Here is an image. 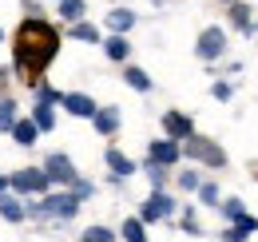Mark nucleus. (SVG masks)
<instances>
[{
  "instance_id": "nucleus-1",
  "label": "nucleus",
  "mask_w": 258,
  "mask_h": 242,
  "mask_svg": "<svg viewBox=\"0 0 258 242\" xmlns=\"http://www.w3.org/2000/svg\"><path fill=\"white\" fill-rule=\"evenodd\" d=\"M60 52V32L52 28L44 16H28L20 32H16V44H12V72L24 76V84H40V72L56 60Z\"/></svg>"
},
{
  "instance_id": "nucleus-2",
  "label": "nucleus",
  "mask_w": 258,
  "mask_h": 242,
  "mask_svg": "<svg viewBox=\"0 0 258 242\" xmlns=\"http://www.w3.org/2000/svg\"><path fill=\"white\" fill-rule=\"evenodd\" d=\"M80 199L72 195V191H48L40 203H28V214H36V218H60V222H68V218H76L80 214Z\"/></svg>"
},
{
  "instance_id": "nucleus-3",
  "label": "nucleus",
  "mask_w": 258,
  "mask_h": 242,
  "mask_svg": "<svg viewBox=\"0 0 258 242\" xmlns=\"http://www.w3.org/2000/svg\"><path fill=\"white\" fill-rule=\"evenodd\" d=\"M179 151L187 155L191 163H203V167H211V171H223V167H226V151L215 143V139L199 135V131H195L191 139H183V143H179Z\"/></svg>"
},
{
  "instance_id": "nucleus-4",
  "label": "nucleus",
  "mask_w": 258,
  "mask_h": 242,
  "mask_svg": "<svg viewBox=\"0 0 258 242\" xmlns=\"http://www.w3.org/2000/svg\"><path fill=\"white\" fill-rule=\"evenodd\" d=\"M8 183H12V195H48L52 191V179L40 171V167H20L16 175H8Z\"/></svg>"
},
{
  "instance_id": "nucleus-5",
  "label": "nucleus",
  "mask_w": 258,
  "mask_h": 242,
  "mask_svg": "<svg viewBox=\"0 0 258 242\" xmlns=\"http://www.w3.org/2000/svg\"><path fill=\"white\" fill-rule=\"evenodd\" d=\"M195 56L203 64H215L226 56V32L219 28V24H211V28L199 32V40H195Z\"/></svg>"
},
{
  "instance_id": "nucleus-6",
  "label": "nucleus",
  "mask_w": 258,
  "mask_h": 242,
  "mask_svg": "<svg viewBox=\"0 0 258 242\" xmlns=\"http://www.w3.org/2000/svg\"><path fill=\"white\" fill-rule=\"evenodd\" d=\"M175 214V199L167 195V191H151L147 199H143V207H139V222L143 226H151V222H163V218H171Z\"/></svg>"
},
{
  "instance_id": "nucleus-7",
  "label": "nucleus",
  "mask_w": 258,
  "mask_h": 242,
  "mask_svg": "<svg viewBox=\"0 0 258 242\" xmlns=\"http://www.w3.org/2000/svg\"><path fill=\"white\" fill-rule=\"evenodd\" d=\"M40 171H44L52 183H60V187H72V183L80 179V171H76V163H72L68 151H48V159H44Z\"/></svg>"
},
{
  "instance_id": "nucleus-8",
  "label": "nucleus",
  "mask_w": 258,
  "mask_h": 242,
  "mask_svg": "<svg viewBox=\"0 0 258 242\" xmlns=\"http://www.w3.org/2000/svg\"><path fill=\"white\" fill-rule=\"evenodd\" d=\"M159 123H163V139H171V143H183L195 135V119L187 111H163Z\"/></svg>"
},
{
  "instance_id": "nucleus-9",
  "label": "nucleus",
  "mask_w": 258,
  "mask_h": 242,
  "mask_svg": "<svg viewBox=\"0 0 258 242\" xmlns=\"http://www.w3.org/2000/svg\"><path fill=\"white\" fill-rule=\"evenodd\" d=\"M60 107H64L68 115H76V119H96V111H99V103L88 95V91H64Z\"/></svg>"
},
{
  "instance_id": "nucleus-10",
  "label": "nucleus",
  "mask_w": 258,
  "mask_h": 242,
  "mask_svg": "<svg viewBox=\"0 0 258 242\" xmlns=\"http://www.w3.org/2000/svg\"><path fill=\"white\" fill-rule=\"evenodd\" d=\"M179 159H183V151L171 139H151L147 143V163H155V167H175Z\"/></svg>"
},
{
  "instance_id": "nucleus-11",
  "label": "nucleus",
  "mask_w": 258,
  "mask_h": 242,
  "mask_svg": "<svg viewBox=\"0 0 258 242\" xmlns=\"http://www.w3.org/2000/svg\"><path fill=\"white\" fill-rule=\"evenodd\" d=\"M103 163H107V171H111V175H115L119 183L131 179V175L139 171V167H135V159H127V155L119 151V147H107V151H103Z\"/></svg>"
},
{
  "instance_id": "nucleus-12",
  "label": "nucleus",
  "mask_w": 258,
  "mask_h": 242,
  "mask_svg": "<svg viewBox=\"0 0 258 242\" xmlns=\"http://www.w3.org/2000/svg\"><path fill=\"white\" fill-rule=\"evenodd\" d=\"M103 28H107V36H127V32L135 28V12H131V8H111V12L103 16Z\"/></svg>"
},
{
  "instance_id": "nucleus-13",
  "label": "nucleus",
  "mask_w": 258,
  "mask_h": 242,
  "mask_svg": "<svg viewBox=\"0 0 258 242\" xmlns=\"http://www.w3.org/2000/svg\"><path fill=\"white\" fill-rule=\"evenodd\" d=\"M92 127H96L103 139H111L119 127H123V115H119V107H99L96 111V119H92Z\"/></svg>"
},
{
  "instance_id": "nucleus-14",
  "label": "nucleus",
  "mask_w": 258,
  "mask_h": 242,
  "mask_svg": "<svg viewBox=\"0 0 258 242\" xmlns=\"http://www.w3.org/2000/svg\"><path fill=\"white\" fill-rule=\"evenodd\" d=\"M0 218H4V222H16V226L28 218V207L20 203V195H12V191L0 195Z\"/></svg>"
},
{
  "instance_id": "nucleus-15",
  "label": "nucleus",
  "mask_w": 258,
  "mask_h": 242,
  "mask_svg": "<svg viewBox=\"0 0 258 242\" xmlns=\"http://www.w3.org/2000/svg\"><path fill=\"white\" fill-rule=\"evenodd\" d=\"M8 135H12V143H16V147H36V139H40V131H36V123L28 119V115H20V119L12 123V131H8Z\"/></svg>"
},
{
  "instance_id": "nucleus-16",
  "label": "nucleus",
  "mask_w": 258,
  "mask_h": 242,
  "mask_svg": "<svg viewBox=\"0 0 258 242\" xmlns=\"http://www.w3.org/2000/svg\"><path fill=\"white\" fill-rule=\"evenodd\" d=\"M99 44H103V56L111 64H127V56H131L127 36H107V40H99Z\"/></svg>"
},
{
  "instance_id": "nucleus-17",
  "label": "nucleus",
  "mask_w": 258,
  "mask_h": 242,
  "mask_svg": "<svg viewBox=\"0 0 258 242\" xmlns=\"http://www.w3.org/2000/svg\"><path fill=\"white\" fill-rule=\"evenodd\" d=\"M226 20L234 24L238 32H250L254 28V16H250V4H242V0H234L230 8H226Z\"/></svg>"
},
{
  "instance_id": "nucleus-18",
  "label": "nucleus",
  "mask_w": 258,
  "mask_h": 242,
  "mask_svg": "<svg viewBox=\"0 0 258 242\" xmlns=\"http://www.w3.org/2000/svg\"><path fill=\"white\" fill-rule=\"evenodd\" d=\"M28 119L36 123V131H40V135H44V131H56V107H52V103H36Z\"/></svg>"
},
{
  "instance_id": "nucleus-19",
  "label": "nucleus",
  "mask_w": 258,
  "mask_h": 242,
  "mask_svg": "<svg viewBox=\"0 0 258 242\" xmlns=\"http://www.w3.org/2000/svg\"><path fill=\"white\" fill-rule=\"evenodd\" d=\"M123 84L147 95V91H151V76H147V72H143L139 64H123Z\"/></svg>"
},
{
  "instance_id": "nucleus-20",
  "label": "nucleus",
  "mask_w": 258,
  "mask_h": 242,
  "mask_svg": "<svg viewBox=\"0 0 258 242\" xmlns=\"http://www.w3.org/2000/svg\"><path fill=\"white\" fill-rule=\"evenodd\" d=\"M88 16V4L84 0H60V20H68V24H80Z\"/></svg>"
},
{
  "instance_id": "nucleus-21",
  "label": "nucleus",
  "mask_w": 258,
  "mask_h": 242,
  "mask_svg": "<svg viewBox=\"0 0 258 242\" xmlns=\"http://www.w3.org/2000/svg\"><path fill=\"white\" fill-rule=\"evenodd\" d=\"M119 234H123V242H147V226L131 214V218H123V226H119Z\"/></svg>"
},
{
  "instance_id": "nucleus-22",
  "label": "nucleus",
  "mask_w": 258,
  "mask_h": 242,
  "mask_svg": "<svg viewBox=\"0 0 258 242\" xmlns=\"http://www.w3.org/2000/svg\"><path fill=\"white\" fill-rule=\"evenodd\" d=\"M72 40H80V44H99L103 36H99V28H96V24L80 20V24H72Z\"/></svg>"
},
{
  "instance_id": "nucleus-23",
  "label": "nucleus",
  "mask_w": 258,
  "mask_h": 242,
  "mask_svg": "<svg viewBox=\"0 0 258 242\" xmlns=\"http://www.w3.org/2000/svg\"><path fill=\"white\" fill-rule=\"evenodd\" d=\"M16 119H20V115H16V99H12V95H0V131H12Z\"/></svg>"
},
{
  "instance_id": "nucleus-24",
  "label": "nucleus",
  "mask_w": 258,
  "mask_h": 242,
  "mask_svg": "<svg viewBox=\"0 0 258 242\" xmlns=\"http://www.w3.org/2000/svg\"><path fill=\"white\" fill-rule=\"evenodd\" d=\"M119 238V230H111V226H88V230H84V234H80V242H115Z\"/></svg>"
},
{
  "instance_id": "nucleus-25",
  "label": "nucleus",
  "mask_w": 258,
  "mask_h": 242,
  "mask_svg": "<svg viewBox=\"0 0 258 242\" xmlns=\"http://www.w3.org/2000/svg\"><path fill=\"white\" fill-rule=\"evenodd\" d=\"M36 99H40V103H52V107H60L64 91H60V88H52V84H36Z\"/></svg>"
},
{
  "instance_id": "nucleus-26",
  "label": "nucleus",
  "mask_w": 258,
  "mask_h": 242,
  "mask_svg": "<svg viewBox=\"0 0 258 242\" xmlns=\"http://www.w3.org/2000/svg\"><path fill=\"white\" fill-rule=\"evenodd\" d=\"M219 207H223V214H226V222H238V218H242V214H246V207H242V203H238V199H226V203H219Z\"/></svg>"
},
{
  "instance_id": "nucleus-27",
  "label": "nucleus",
  "mask_w": 258,
  "mask_h": 242,
  "mask_svg": "<svg viewBox=\"0 0 258 242\" xmlns=\"http://www.w3.org/2000/svg\"><path fill=\"white\" fill-rule=\"evenodd\" d=\"M68 191H72V195H76L80 203H88V199L96 195V187H92V183H88V179H76V183H72V187H68Z\"/></svg>"
},
{
  "instance_id": "nucleus-28",
  "label": "nucleus",
  "mask_w": 258,
  "mask_h": 242,
  "mask_svg": "<svg viewBox=\"0 0 258 242\" xmlns=\"http://www.w3.org/2000/svg\"><path fill=\"white\" fill-rule=\"evenodd\" d=\"M175 183H179V191H199V171H179V175H175Z\"/></svg>"
},
{
  "instance_id": "nucleus-29",
  "label": "nucleus",
  "mask_w": 258,
  "mask_h": 242,
  "mask_svg": "<svg viewBox=\"0 0 258 242\" xmlns=\"http://www.w3.org/2000/svg\"><path fill=\"white\" fill-rule=\"evenodd\" d=\"M199 199H203L207 207H219V187H215V183H199Z\"/></svg>"
},
{
  "instance_id": "nucleus-30",
  "label": "nucleus",
  "mask_w": 258,
  "mask_h": 242,
  "mask_svg": "<svg viewBox=\"0 0 258 242\" xmlns=\"http://www.w3.org/2000/svg\"><path fill=\"white\" fill-rule=\"evenodd\" d=\"M147 179H151V187H155V191H163V187H167V167L147 163Z\"/></svg>"
},
{
  "instance_id": "nucleus-31",
  "label": "nucleus",
  "mask_w": 258,
  "mask_h": 242,
  "mask_svg": "<svg viewBox=\"0 0 258 242\" xmlns=\"http://www.w3.org/2000/svg\"><path fill=\"white\" fill-rule=\"evenodd\" d=\"M230 226H238L242 234H254V230H258V218H254V214H242V218H238V222H230Z\"/></svg>"
},
{
  "instance_id": "nucleus-32",
  "label": "nucleus",
  "mask_w": 258,
  "mask_h": 242,
  "mask_svg": "<svg viewBox=\"0 0 258 242\" xmlns=\"http://www.w3.org/2000/svg\"><path fill=\"white\" fill-rule=\"evenodd\" d=\"M211 95H215V99H230V95H234V88H230V84H226V80H219V84H215V88H211Z\"/></svg>"
},
{
  "instance_id": "nucleus-33",
  "label": "nucleus",
  "mask_w": 258,
  "mask_h": 242,
  "mask_svg": "<svg viewBox=\"0 0 258 242\" xmlns=\"http://www.w3.org/2000/svg\"><path fill=\"white\" fill-rule=\"evenodd\" d=\"M246 238H250V234H242L238 226H226L223 230V242H246Z\"/></svg>"
},
{
  "instance_id": "nucleus-34",
  "label": "nucleus",
  "mask_w": 258,
  "mask_h": 242,
  "mask_svg": "<svg viewBox=\"0 0 258 242\" xmlns=\"http://www.w3.org/2000/svg\"><path fill=\"white\" fill-rule=\"evenodd\" d=\"M183 230H187V234H199V218H195V211L183 214Z\"/></svg>"
},
{
  "instance_id": "nucleus-35",
  "label": "nucleus",
  "mask_w": 258,
  "mask_h": 242,
  "mask_svg": "<svg viewBox=\"0 0 258 242\" xmlns=\"http://www.w3.org/2000/svg\"><path fill=\"white\" fill-rule=\"evenodd\" d=\"M24 12H28V16H44V12H40V0H24Z\"/></svg>"
},
{
  "instance_id": "nucleus-36",
  "label": "nucleus",
  "mask_w": 258,
  "mask_h": 242,
  "mask_svg": "<svg viewBox=\"0 0 258 242\" xmlns=\"http://www.w3.org/2000/svg\"><path fill=\"white\" fill-rule=\"evenodd\" d=\"M0 91H8V68H0Z\"/></svg>"
},
{
  "instance_id": "nucleus-37",
  "label": "nucleus",
  "mask_w": 258,
  "mask_h": 242,
  "mask_svg": "<svg viewBox=\"0 0 258 242\" xmlns=\"http://www.w3.org/2000/svg\"><path fill=\"white\" fill-rule=\"evenodd\" d=\"M12 191V183H8V175H0V195H8Z\"/></svg>"
},
{
  "instance_id": "nucleus-38",
  "label": "nucleus",
  "mask_w": 258,
  "mask_h": 242,
  "mask_svg": "<svg viewBox=\"0 0 258 242\" xmlns=\"http://www.w3.org/2000/svg\"><path fill=\"white\" fill-rule=\"evenodd\" d=\"M0 44H4V28H0Z\"/></svg>"
},
{
  "instance_id": "nucleus-39",
  "label": "nucleus",
  "mask_w": 258,
  "mask_h": 242,
  "mask_svg": "<svg viewBox=\"0 0 258 242\" xmlns=\"http://www.w3.org/2000/svg\"><path fill=\"white\" fill-rule=\"evenodd\" d=\"M250 32H258V20H254V28H250Z\"/></svg>"
},
{
  "instance_id": "nucleus-40",
  "label": "nucleus",
  "mask_w": 258,
  "mask_h": 242,
  "mask_svg": "<svg viewBox=\"0 0 258 242\" xmlns=\"http://www.w3.org/2000/svg\"><path fill=\"white\" fill-rule=\"evenodd\" d=\"M226 4H234V0H226Z\"/></svg>"
},
{
  "instance_id": "nucleus-41",
  "label": "nucleus",
  "mask_w": 258,
  "mask_h": 242,
  "mask_svg": "<svg viewBox=\"0 0 258 242\" xmlns=\"http://www.w3.org/2000/svg\"><path fill=\"white\" fill-rule=\"evenodd\" d=\"M56 4H60V0H56Z\"/></svg>"
}]
</instances>
